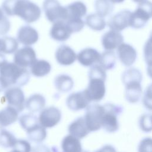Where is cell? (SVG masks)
I'll return each instance as SVG.
<instances>
[{
	"label": "cell",
	"instance_id": "39",
	"mask_svg": "<svg viewBox=\"0 0 152 152\" xmlns=\"http://www.w3.org/2000/svg\"><path fill=\"white\" fill-rule=\"evenodd\" d=\"M138 152H152V140L150 137L141 140L138 146Z\"/></svg>",
	"mask_w": 152,
	"mask_h": 152
},
{
	"label": "cell",
	"instance_id": "25",
	"mask_svg": "<svg viewBox=\"0 0 152 152\" xmlns=\"http://www.w3.org/2000/svg\"><path fill=\"white\" fill-rule=\"evenodd\" d=\"M31 74L36 77H42L49 74L51 71L50 64L45 59H36L30 67Z\"/></svg>",
	"mask_w": 152,
	"mask_h": 152
},
{
	"label": "cell",
	"instance_id": "36",
	"mask_svg": "<svg viewBox=\"0 0 152 152\" xmlns=\"http://www.w3.org/2000/svg\"><path fill=\"white\" fill-rule=\"evenodd\" d=\"M88 78H99L106 80L107 77L106 71L98 64H96L91 66L88 72Z\"/></svg>",
	"mask_w": 152,
	"mask_h": 152
},
{
	"label": "cell",
	"instance_id": "1",
	"mask_svg": "<svg viewBox=\"0 0 152 152\" xmlns=\"http://www.w3.org/2000/svg\"><path fill=\"white\" fill-rule=\"evenodd\" d=\"M1 9L5 15L17 16L28 24L37 21L41 16L40 7L29 0H4Z\"/></svg>",
	"mask_w": 152,
	"mask_h": 152
},
{
	"label": "cell",
	"instance_id": "33",
	"mask_svg": "<svg viewBox=\"0 0 152 152\" xmlns=\"http://www.w3.org/2000/svg\"><path fill=\"white\" fill-rule=\"evenodd\" d=\"M26 133L28 139L30 141L36 143L42 142L45 140L47 136L46 128L42 126L40 124Z\"/></svg>",
	"mask_w": 152,
	"mask_h": 152
},
{
	"label": "cell",
	"instance_id": "15",
	"mask_svg": "<svg viewBox=\"0 0 152 152\" xmlns=\"http://www.w3.org/2000/svg\"><path fill=\"white\" fill-rule=\"evenodd\" d=\"M55 57L57 62L64 66L71 65L77 59V54L69 46L62 45L56 50Z\"/></svg>",
	"mask_w": 152,
	"mask_h": 152
},
{
	"label": "cell",
	"instance_id": "46",
	"mask_svg": "<svg viewBox=\"0 0 152 152\" xmlns=\"http://www.w3.org/2000/svg\"><path fill=\"white\" fill-rule=\"evenodd\" d=\"M7 61L4 54L0 53V67Z\"/></svg>",
	"mask_w": 152,
	"mask_h": 152
},
{
	"label": "cell",
	"instance_id": "27",
	"mask_svg": "<svg viewBox=\"0 0 152 152\" xmlns=\"http://www.w3.org/2000/svg\"><path fill=\"white\" fill-rule=\"evenodd\" d=\"M105 71L111 70L116 66V55L113 50H106L100 54L97 63Z\"/></svg>",
	"mask_w": 152,
	"mask_h": 152
},
{
	"label": "cell",
	"instance_id": "13",
	"mask_svg": "<svg viewBox=\"0 0 152 152\" xmlns=\"http://www.w3.org/2000/svg\"><path fill=\"white\" fill-rule=\"evenodd\" d=\"M116 53L121 64L126 67L133 65L137 58L136 49L131 45L124 42L117 48Z\"/></svg>",
	"mask_w": 152,
	"mask_h": 152
},
{
	"label": "cell",
	"instance_id": "14",
	"mask_svg": "<svg viewBox=\"0 0 152 152\" xmlns=\"http://www.w3.org/2000/svg\"><path fill=\"white\" fill-rule=\"evenodd\" d=\"M39 38V35L37 30L29 25L21 26L17 33V40L25 46L35 44Z\"/></svg>",
	"mask_w": 152,
	"mask_h": 152
},
{
	"label": "cell",
	"instance_id": "5",
	"mask_svg": "<svg viewBox=\"0 0 152 152\" xmlns=\"http://www.w3.org/2000/svg\"><path fill=\"white\" fill-rule=\"evenodd\" d=\"M104 113L103 105L93 103L89 104L86 107V113L83 117L90 132L98 131L102 128V121Z\"/></svg>",
	"mask_w": 152,
	"mask_h": 152
},
{
	"label": "cell",
	"instance_id": "37",
	"mask_svg": "<svg viewBox=\"0 0 152 152\" xmlns=\"http://www.w3.org/2000/svg\"><path fill=\"white\" fill-rule=\"evenodd\" d=\"M139 126L141 131L145 132H149L151 131V115L145 113L142 115L139 118Z\"/></svg>",
	"mask_w": 152,
	"mask_h": 152
},
{
	"label": "cell",
	"instance_id": "30",
	"mask_svg": "<svg viewBox=\"0 0 152 152\" xmlns=\"http://www.w3.org/2000/svg\"><path fill=\"white\" fill-rule=\"evenodd\" d=\"M114 6L109 0H95L94 9L100 17L104 18L109 15L113 11Z\"/></svg>",
	"mask_w": 152,
	"mask_h": 152
},
{
	"label": "cell",
	"instance_id": "21",
	"mask_svg": "<svg viewBox=\"0 0 152 152\" xmlns=\"http://www.w3.org/2000/svg\"><path fill=\"white\" fill-rule=\"evenodd\" d=\"M18 113L15 109L10 106L0 110V129L15 122L18 119Z\"/></svg>",
	"mask_w": 152,
	"mask_h": 152
},
{
	"label": "cell",
	"instance_id": "32",
	"mask_svg": "<svg viewBox=\"0 0 152 152\" xmlns=\"http://www.w3.org/2000/svg\"><path fill=\"white\" fill-rule=\"evenodd\" d=\"M2 49L1 53L3 54L14 53L18 48V42L16 39L4 36L2 37Z\"/></svg>",
	"mask_w": 152,
	"mask_h": 152
},
{
	"label": "cell",
	"instance_id": "23",
	"mask_svg": "<svg viewBox=\"0 0 152 152\" xmlns=\"http://www.w3.org/2000/svg\"><path fill=\"white\" fill-rule=\"evenodd\" d=\"M65 7L67 12L66 20L82 18L87 14V7L86 4L81 1H78L73 2Z\"/></svg>",
	"mask_w": 152,
	"mask_h": 152
},
{
	"label": "cell",
	"instance_id": "43",
	"mask_svg": "<svg viewBox=\"0 0 152 152\" xmlns=\"http://www.w3.org/2000/svg\"><path fill=\"white\" fill-rule=\"evenodd\" d=\"M31 152H51L50 150L44 144H39L34 147Z\"/></svg>",
	"mask_w": 152,
	"mask_h": 152
},
{
	"label": "cell",
	"instance_id": "34",
	"mask_svg": "<svg viewBox=\"0 0 152 152\" xmlns=\"http://www.w3.org/2000/svg\"><path fill=\"white\" fill-rule=\"evenodd\" d=\"M17 138L10 131L2 129L0 131V146L5 148H13L16 141Z\"/></svg>",
	"mask_w": 152,
	"mask_h": 152
},
{
	"label": "cell",
	"instance_id": "45",
	"mask_svg": "<svg viewBox=\"0 0 152 152\" xmlns=\"http://www.w3.org/2000/svg\"><path fill=\"white\" fill-rule=\"evenodd\" d=\"M8 87L7 84L5 83V81L2 79V77H0V93L3 91H5Z\"/></svg>",
	"mask_w": 152,
	"mask_h": 152
},
{
	"label": "cell",
	"instance_id": "29",
	"mask_svg": "<svg viewBox=\"0 0 152 152\" xmlns=\"http://www.w3.org/2000/svg\"><path fill=\"white\" fill-rule=\"evenodd\" d=\"M18 121L20 126L26 132L39 125L38 118L31 113L21 115L18 118Z\"/></svg>",
	"mask_w": 152,
	"mask_h": 152
},
{
	"label": "cell",
	"instance_id": "17",
	"mask_svg": "<svg viewBox=\"0 0 152 152\" xmlns=\"http://www.w3.org/2000/svg\"><path fill=\"white\" fill-rule=\"evenodd\" d=\"M72 34L65 21H59L54 23L52 26L49 35L54 40L58 42H65L67 40Z\"/></svg>",
	"mask_w": 152,
	"mask_h": 152
},
{
	"label": "cell",
	"instance_id": "51",
	"mask_svg": "<svg viewBox=\"0 0 152 152\" xmlns=\"http://www.w3.org/2000/svg\"><path fill=\"white\" fill-rule=\"evenodd\" d=\"M82 152H88V151H82Z\"/></svg>",
	"mask_w": 152,
	"mask_h": 152
},
{
	"label": "cell",
	"instance_id": "35",
	"mask_svg": "<svg viewBox=\"0 0 152 152\" xmlns=\"http://www.w3.org/2000/svg\"><path fill=\"white\" fill-rule=\"evenodd\" d=\"M65 21L72 34L81 31L85 24L82 18L68 19Z\"/></svg>",
	"mask_w": 152,
	"mask_h": 152
},
{
	"label": "cell",
	"instance_id": "11",
	"mask_svg": "<svg viewBox=\"0 0 152 152\" xmlns=\"http://www.w3.org/2000/svg\"><path fill=\"white\" fill-rule=\"evenodd\" d=\"M132 12L128 10H122L113 16L107 21V26L110 30L121 32L130 26Z\"/></svg>",
	"mask_w": 152,
	"mask_h": 152
},
{
	"label": "cell",
	"instance_id": "22",
	"mask_svg": "<svg viewBox=\"0 0 152 152\" xmlns=\"http://www.w3.org/2000/svg\"><path fill=\"white\" fill-rule=\"evenodd\" d=\"M45 104V97L39 93L31 94L25 102V107L31 113L42 110L44 109Z\"/></svg>",
	"mask_w": 152,
	"mask_h": 152
},
{
	"label": "cell",
	"instance_id": "18",
	"mask_svg": "<svg viewBox=\"0 0 152 152\" xmlns=\"http://www.w3.org/2000/svg\"><path fill=\"white\" fill-rule=\"evenodd\" d=\"M100 53L92 48H86L81 50L77 55L78 62L84 66H91L97 63Z\"/></svg>",
	"mask_w": 152,
	"mask_h": 152
},
{
	"label": "cell",
	"instance_id": "8",
	"mask_svg": "<svg viewBox=\"0 0 152 152\" xmlns=\"http://www.w3.org/2000/svg\"><path fill=\"white\" fill-rule=\"evenodd\" d=\"M106 80L99 78H88L87 87L84 90L91 102L102 100L106 94Z\"/></svg>",
	"mask_w": 152,
	"mask_h": 152
},
{
	"label": "cell",
	"instance_id": "7",
	"mask_svg": "<svg viewBox=\"0 0 152 152\" xmlns=\"http://www.w3.org/2000/svg\"><path fill=\"white\" fill-rule=\"evenodd\" d=\"M4 98L8 106L15 109L18 113L25 107V96L22 89L18 87H10L4 91Z\"/></svg>",
	"mask_w": 152,
	"mask_h": 152
},
{
	"label": "cell",
	"instance_id": "50",
	"mask_svg": "<svg viewBox=\"0 0 152 152\" xmlns=\"http://www.w3.org/2000/svg\"><path fill=\"white\" fill-rule=\"evenodd\" d=\"M10 152H20V151H18V150H15V149H14V148H13V150H11V151H10Z\"/></svg>",
	"mask_w": 152,
	"mask_h": 152
},
{
	"label": "cell",
	"instance_id": "26",
	"mask_svg": "<svg viewBox=\"0 0 152 152\" xmlns=\"http://www.w3.org/2000/svg\"><path fill=\"white\" fill-rule=\"evenodd\" d=\"M61 145L63 152H82L83 151L80 139L70 134L62 139Z\"/></svg>",
	"mask_w": 152,
	"mask_h": 152
},
{
	"label": "cell",
	"instance_id": "41",
	"mask_svg": "<svg viewBox=\"0 0 152 152\" xmlns=\"http://www.w3.org/2000/svg\"><path fill=\"white\" fill-rule=\"evenodd\" d=\"M11 23L7 15L0 21V36H5L10 31Z\"/></svg>",
	"mask_w": 152,
	"mask_h": 152
},
{
	"label": "cell",
	"instance_id": "42",
	"mask_svg": "<svg viewBox=\"0 0 152 152\" xmlns=\"http://www.w3.org/2000/svg\"><path fill=\"white\" fill-rule=\"evenodd\" d=\"M144 58L145 61L147 64L151 66V38L150 37L149 39L147 41L144 48Z\"/></svg>",
	"mask_w": 152,
	"mask_h": 152
},
{
	"label": "cell",
	"instance_id": "47",
	"mask_svg": "<svg viewBox=\"0 0 152 152\" xmlns=\"http://www.w3.org/2000/svg\"><path fill=\"white\" fill-rule=\"evenodd\" d=\"M5 14H4V12H3V11H2V10L1 9V8H0V21L5 17Z\"/></svg>",
	"mask_w": 152,
	"mask_h": 152
},
{
	"label": "cell",
	"instance_id": "2",
	"mask_svg": "<svg viewBox=\"0 0 152 152\" xmlns=\"http://www.w3.org/2000/svg\"><path fill=\"white\" fill-rule=\"evenodd\" d=\"M0 77L5 81L8 87H21L28 83L30 74L27 69L7 61L0 67Z\"/></svg>",
	"mask_w": 152,
	"mask_h": 152
},
{
	"label": "cell",
	"instance_id": "3",
	"mask_svg": "<svg viewBox=\"0 0 152 152\" xmlns=\"http://www.w3.org/2000/svg\"><path fill=\"white\" fill-rule=\"evenodd\" d=\"M104 113L102 121V127L107 132L112 133L119 129L118 116L122 113L123 108L120 105L106 103L103 105Z\"/></svg>",
	"mask_w": 152,
	"mask_h": 152
},
{
	"label": "cell",
	"instance_id": "20",
	"mask_svg": "<svg viewBox=\"0 0 152 152\" xmlns=\"http://www.w3.org/2000/svg\"><path fill=\"white\" fill-rule=\"evenodd\" d=\"M125 97L127 102L130 103H137L141 97L142 90L141 82L134 81L125 84Z\"/></svg>",
	"mask_w": 152,
	"mask_h": 152
},
{
	"label": "cell",
	"instance_id": "24",
	"mask_svg": "<svg viewBox=\"0 0 152 152\" xmlns=\"http://www.w3.org/2000/svg\"><path fill=\"white\" fill-rule=\"evenodd\" d=\"M56 89L61 93H67L74 87V81L72 77L65 74L56 75L53 81Z\"/></svg>",
	"mask_w": 152,
	"mask_h": 152
},
{
	"label": "cell",
	"instance_id": "31",
	"mask_svg": "<svg viewBox=\"0 0 152 152\" xmlns=\"http://www.w3.org/2000/svg\"><path fill=\"white\" fill-rule=\"evenodd\" d=\"M142 75L140 70L136 68H129L125 69L122 74L121 80L124 84L134 81L141 82Z\"/></svg>",
	"mask_w": 152,
	"mask_h": 152
},
{
	"label": "cell",
	"instance_id": "6",
	"mask_svg": "<svg viewBox=\"0 0 152 152\" xmlns=\"http://www.w3.org/2000/svg\"><path fill=\"white\" fill-rule=\"evenodd\" d=\"M42 7L45 17L49 22L54 23L66 20V7L62 6L58 0H44Z\"/></svg>",
	"mask_w": 152,
	"mask_h": 152
},
{
	"label": "cell",
	"instance_id": "28",
	"mask_svg": "<svg viewBox=\"0 0 152 152\" xmlns=\"http://www.w3.org/2000/svg\"><path fill=\"white\" fill-rule=\"evenodd\" d=\"M86 24L91 30L94 31H102L106 27V23L104 18L97 14L88 15L85 20Z\"/></svg>",
	"mask_w": 152,
	"mask_h": 152
},
{
	"label": "cell",
	"instance_id": "19",
	"mask_svg": "<svg viewBox=\"0 0 152 152\" xmlns=\"http://www.w3.org/2000/svg\"><path fill=\"white\" fill-rule=\"evenodd\" d=\"M68 130L70 135L78 139L84 138L90 132L86 125L83 116L79 117L72 121L69 125Z\"/></svg>",
	"mask_w": 152,
	"mask_h": 152
},
{
	"label": "cell",
	"instance_id": "48",
	"mask_svg": "<svg viewBox=\"0 0 152 152\" xmlns=\"http://www.w3.org/2000/svg\"><path fill=\"white\" fill-rule=\"evenodd\" d=\"M132 1H134V2H135V3L140 4V3L142 2H144V1H146V0H132Z\"/></svg>",
	"mask_w": 152,
	"mask_h": 152
},
{
	"label": "cell",
	"instance_id": "12",
	"mask_svg": "<svg viewBox=\"0 0 152 152\" xmlns=\"http://www.w3.org/2000/svg\"><path fill=\"white\" fill-rule=\"evenodd\" d=\"M90 102L91 101L84 90L70 94L66 100L67 107L73 111H78L86 109Z\"/></svg>",
	"mask_w": 152,
	"mask_h": 152
},
{
	"label": "cell",
	"instance_id": "4",
	"mask_svg": "<svg viewBox=\"0 0 152 152\" xmlns=\"http://www.w3.org/2000/svg\"><path fill=\"white\" fill-rule=\"evenodd\" d=\"M151 17V3L145 1L138 4V6L131 16L130 26L135 29L144 27Z\"/></svg>",
	"mask_w": 152,
	"mask_h": 152
},
{
	"label": "cell",
	"instance_id": "9",
	"mask_svg": "<svg viewBox=\"0 0 152 152\" xmlns=\"http://www.w3.org/2000/svg\"><path fill=\"white\" fill-rule=\"evenodd\" d=\"M61 110L55 107L50 106L43 109L38 118L39 124L45 128H50L56 126L61 121Z\"/></svg>",
	"mask_w": 152,
	"mask_h": 152
},
{
	"label": "cell",
	"instance_id": "40",
	"mask_svg": "<svg viewBox=\"0 0 152 152\" xmlns=\"http://www.w3.org/2000/svg\"><path fill=\"white\" fill-rule=\"evenodd\" d=\"M144 107L149 110H151V86L149 85L147 87L142 100Z\"/></svg>",
	"mask_w": 152,
	"mask_h": 152
},
{
	"label": "cell",
	"instance_id": "16",
	"mask_svg": "<svg viewBox=\"0 0 152 152\" xmlns=\"http://www.w3.org/2000/svg\"><path fill=\"white\" fill-rule=\"evenodd\" d=\"M124 42L122 34L118 31L110 30L104 33L102 37V46L106 50H113Z\"/></svg>",
	"mask_w": 152,
	"mask_h": 152
},
{
	"label": "cell",
	"instance_id": "49",
	"mask_svg": "<svg viewBox=\"0 0 152 152\" xmlns=\"http://www.w3.org/2000/svg\"><path fill=\"white\" fill-rule=\"evenodd\" d=\"M1 49H2V38L0 37V53L1 51Z\"/></svg>",
	"mask_w": 152,
	"mask_h": 152
},
{
	"label": "cell",
	"instance_id": "10",
	"mask_svg": "<svg viewBox=\"0 0 152 152\" xmlns=\"http://www.w3.org/2000/svg\"><path fill=\"white\" fill-rule=\"evenodd\" d=\"M14 54L13 62L26 69L30 68L37 59L36 52L30 46H24L18 49Z\"/></svg>",
	"mask_w": 152,
	"mask_h": 152
},
{
	"label": "cell",
	"instance_id": "44",
	"mask_svg": "<svg viewBox=\"0 0 152 152\" xmlns=\"http://www.w3.org/2000/svg\"><path fill=\"white\" fill-rule=\"evenodd\" d=\"M95 152H116V151L113 146L109 144H106L102 147Z\"/></svg>",
	"mask_w": 152,
	"mask_h": 152
},
{
	"label": "cell",
	"instance_id": "38",
	"mask_svg": "<svg viewBox=\"0 0 152 152\" xmlns=\"http://www.w3.org/2000/svg\"><path fill=\"white\" fill-rule=\"evenodd\" d=\"M20 152H31V147L30 142L23 139H17L13 147Z\"/></svg>",
	"mask_w": 152,
	"mask_h": 152
}]
</instances>
